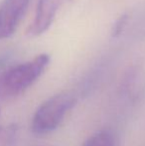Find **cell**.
I'll list each match as a JSON object with an SVG mask.
<instances>
[{"label": "cell", "instance_id": "2", "mask_svg": "<svg viewBox=\"0 0 145 146\" xmlns=\"http://www.w3.org/2000/svg\"><path fill=\"white\" fill-rule=\"evenodd\" d=\"M77 98L71 92H60L45 100L36 110L32 119V131L44 135L54 131L75 106Z\"/></svg>", "mask_w": 145, "mask_h": 146}, {"label": "cell", "instance_id": "1", "mask_svg": "<svg viewBox=\"0 0 145 146\" xmlns=\"http://www.w3.org/2000/svg\"><path fill=\"white\" fill-rule=\"evenodd\" d=\"M50 64V56L41 54L25 63L13 66L0 75V100L19 96L43 75Z\"/></svg>", "mask_w": 145, "mask_h": 146}, {"label": "cell", "instance_id": "3", "mask_svg": "<svg viewBox=\"0 0 145 146\" xmlns=\"http://www.w3.org/2000/svg\"><path fill=\"white\" fill-rule=\"evenodd\" d=\"M30 0H3L0 4V40L15 33L25 15Z\"/></svg>", "mask_w": 145, "mask_h": 146}, {"label": "cell", "instance_id": "6", "mask_svg": "<svg viewBox=\"0 0 145 146\" xmlns=\"http://www.w3.org/2000/svg\"><path fill=\"white\" fill-rule=\"evenodd\" d=\"M17 125L8 124L0 126V146H13L17 136Z\"/></svg>", "mask_w": 145, "mask_h": 146}, {"label": "cell", "instance_id": "4", "mask_svg": "<svg viewBox=\"0 0 145 146\" xmlns=\"http://www.w3.org/2000/svg\"><path fill=\"white\" fill-rule=\"evenodd\" d=\"M67 0H39L33 22L28 29L30 37L44 34L54 22L59 9Z\"/></svg>", "mask_w": 145, "mask_h": 146}, {"label": "cell", "instance_id": "5", "mask_svg": "<svg viewBox=\"0 0 145 146\" xmlns=\"http://www.w3.org/2000/svg\"><path fill=\"white\" fill-rule=\"evenodd\" d=\"M113 135L107 130L99 131L91 135L83 146H113Z\"/></svg>", "mask_w": 145, "mask_h": 146}]
</instances>
